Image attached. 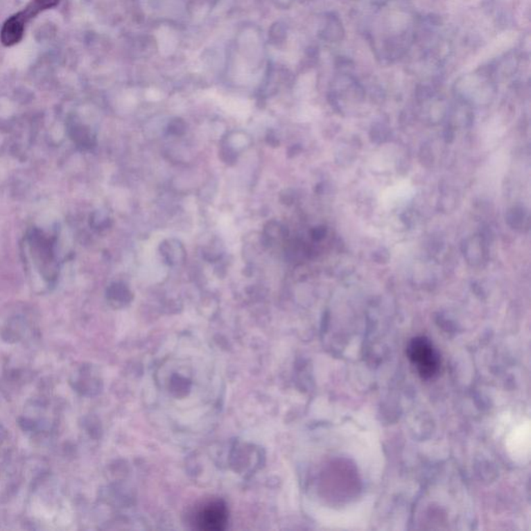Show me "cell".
I'll use <instances>...</instances> for the list:
<instances>
[{
  "instance_id": "1",
  "label": "cell",
  "mask_w": 531,
  "mask_h": 531,
  "mask_svg": "<svg viewBox=\"0 0 531 531\" xmlns=\"http://www.w3.org/2000/svg\"><path fill=\"white\" fill-rule=\"evenodd\" d=\"M58 2L60 0H31L24 10L10 17L4 23L0 35L2 44L4 46H12L19 43L23 37L25 24L43 10L58 6Z\"/></svg>"
},
{
  "instance_id": "2",
  "label": "cell",
  "mask_w": 531,
  "mask_h": 531,
  "mask_svg": "<svg viewBox=\"0 0 531 531\" xmlns=\"http://www.w3.org/2000/svg\"><path fill=\"white\" fill-rule=\"evenodd\" d=\"M407 354L424 379H430L438 373L440 358L428 338L422 336L413 338L408 346Z\"/></svg>"
},
{
  "instance_id": "3",
  "label": "cell",
  "mask_w": 531,
  "mask_h": 531,
  "mask_svg": "<svg viewBox=\"0 0 531 531\" xmlns=\"http://www.w3.org/2000/svg\"><path fill=\"white\" fill-rule=\"evenodd\" d=\"M229 512L223 501H211L200 507L195 514L196 528L206 531H220L227 528Z\"/></svg>"
},
{
  "instance_id": "4",
  "label": "cell",
  "mask_w": 531,
  "mask_h": 531,
  "mask_svg": "<svg viewBox=\"0 0 531 531\" xmlns=\"http://www.w3.org/2000/svg\"><path fill=\"white\" fill-rule=\"evenodd\" d=\"M70 385L75 392L82 396L94 394L97 390V382L87 367H78L70 376Z\"/></svg>"
},
{
  "instance_id": "5",
  "label": "cell",
  "mask_w": 531,
  "mask_h": 531,
  "mask_svg": "<svg viewBox=\"0 0 531 531\" xmlns=\"http://www.w3.org/2000/svg\"><path fill=\"white\" fill-rule=\"evenodd\" d=\"M27 331V323L21 317H10L0 331V338L6 344L14 345L24 338Z\"/></svg>"
},
{
  "instance_id": "6",
  "label": "cell",
  "mask_w": 531,
  "mask_h": 531,
  "mask_svg": "<svg viewBox=\"0 0 531 531\" xmlns=\"http://www.w3.org/2000/svg\"><path fill=\"white\" fill-rule=\"evenodd\" d=\"M160 252L165 262L171 266L179 265L185 260V250L181 242L168 239L160 244Z\"/></svg>"
},
{
  "instance_id": "7",
  "label": "cell",
  "mask_w": 531,
  "mask_h": 531,
  "mask_svg": "<svg viewBox=\"0 0 531 531\" xmlns=\"http://www.w3.org/2000/svg\"><path fill=\"white\" fill-rule=\"evenodd\" d=\"M70 135L78 146H83V148H89V146H93V136L87 130H83L82 128L75 129L74 132L70 133Z\"/></svg>"
},
{
  "instance_id": "8",
  "label": "cell",
  "mask_w": 531,
  "mask_h": 531,
  "mask_svg": "<svg viewBox=\"0 0 531 531\" xmlns=\"http://www.w3.org/2000/svg\"><path fill=\"white\" fill-rule=\"evenodd\" d=\"M167 130H168V133L171 134V135H183L186 131V124L181 120V119H175V120L171 121V122L169 123Z\"/></svg>"
},
{
  "instance_id": "9",
  "label": "cell",
  "mask_w": 531,
  "mask_h": 531,
  "mask_svg": "<svg viewBox=\"0 0 531 531\" xmlns=\"http://www.w3.org/2000/svg\"><path fill=\"white\" fill-rule=\"evenodd\" d=\"M524 220H525V216L522 209L516 208L510 213L509 223L513 225V227H522Z\"/></svg>"
},
{
  "instance_id": "10",
  "label": "cell",
  "mask_w": 531,
  "mask_h": 531,
  "mask_svg": "<svg viewBox=\"0 0 531 531\" xmlns=\"http://www.w3.org/2000/svg\"><path fill=\"white\" fill-rule=\"evenodd\" d=\"M128 290L121 284H112L110 288V290H108V295H110V298L118 299V300L125 298L128 295Z\"/></svg>"
},
{
  "instance_id": "11",
  "label": "cell",
  "mask_w": 531,
  "mask_h": 531,
  "mask_svg": "<svg viewBox=\"0 0 531 531\" xmlns=\"http://www.w3.org/2000/svg\"><path fill=\"white\" fill-rule=\"evenodd\" d=\"M325 236V229L323 227H317L313 231V238L315 240H321Z\"/></svg>"
},
{
  "instance_id": "12",
  "label": "cell",
  "mask_w": 531,
  "mask_h": 531,
  "mask_svg": "<svg viewBox=\"0 0 531 531\" xmlns=\"http://www.w3.org/2000/svg\"><path fill=\"white\" fill-rule=\"evenodd\" d=\"M6 437H8V430L2 424H0V445L6 441Z\"/></svg>"
}]
</instances>
